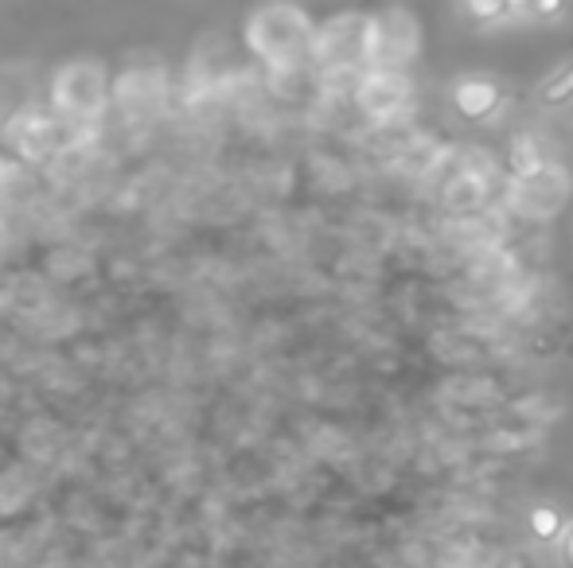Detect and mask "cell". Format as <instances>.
I'll return each instance as SVG.
<instances>
[{
	"label": "cell",
	"mask_w": 573,
	"mask_h": 568,
	"mask_svg": "<svg viewBox=\"0 0 573 568\" xmlns=\"http://www.w3.org/2000/svg\"><path fill=\"white\" fill-rule=\"evenodd\" d=\"M499 101H503V90H499L496 83H488V78H465V83H457V90H453V106L465 117L496 114Z\"/></svg>",
	"instance_id": "cell-1"
},
{
	"label": "cell",
	"mask_w": 573,
	"mask_h": 568,
	"mask_svg": "<svg viewBox=\"0 0 573 568\" xmlns=\"http://www.w3.org/2000/svg\"><path fill=\"white\" fill-rule=\"evenodd\" d=\"M565 98H573V63L558 66L554 75L547 78V86H542V101H550V106H558Z\"/></svg>",
	"instance_id": "cell-2"
},
{
	"label": "cell",
	"mask_w": 573,
	"mask_h": 568,
	"mask_svg": "<svg viewBox=\"0 0 573 568\" xmlns=\"http://www.w3.org/2000/svg\"><path fill=\"white\" fill-rule=\"evenodd\" d=\"M531 526H534V534H539L542 542H554V537L565 529V522L558 518V511H550V506H539V511L531 514Z\"/></svg>",
	"instance_id": "cell-3"
},
{
	"label": "cell",
	"mask_w": 573,
	"mask_h": 568,
	"mask_svg": "<svg viewBox=\"0 0 573 568\" xmlns=\"http://www.w3.org/2000/svg\"><path fill=\"white\" fill-rule=\"evenodd\" d=\"M465 12L476 20H499V17H511L516 9H507V4H468Z\"/></svg>",
	"instance_id": "cell-4"
},
{
	"label": "cell",
	"mask_w": 573,
	"mask_h": 568,
	"mask_svg": "<svg viewBox=\"0 0 573 568\" xmlns=\"http://www.w3.org/2000/svg\"><path fill=\"white\" fill-rule=\"evenodd\" d=\"M562 557L573 565V522H570V526H565V534H562Z\"/></svg>",
	"instance_id": "cell-5"
},
{
	"label": "cell",
	"mask_w": 573,
	"mask_h": 568,
	"mask_svg": "<svg viewBox=\"0 0 573 568\" xmlns=\"http://www.w3.org/2000/svg\"><path fill=\"white\" fill-rule=\"evenodd\" d=\"M558 12H562V9H558V4H534L531 17H558Z\"/></svg>",
	"instance_id": "cell-6"
}]
</instances>
